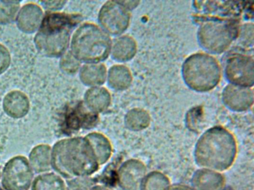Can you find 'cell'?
I'll return each instance as SVG.
<instances>
[{
  "mask_svg": "<svg viewBox=\"0 0 254 190\" xmlns=\"http://www.w3.org/2000/svg\"><path fill=\"white\" fill-rule=\"evenodd\" d=\"M53 170L64 180L90 177L99 171L93 148L85 137H68L52 146Z\"/></svg>",
  "mask_w": 254,
  "mask_h": 190,
  "instance_id": "1",
  "label": "cell"
},
{
  "mask_svg": "<svg viewBox=\"0 0 254 190\" xmlns=\"http://www.w3.org/2000/svg\"><path fill=\"white\" fill-rule=\"evenodd\" d=\"M82 20V16L78 13L45 12L34 37L37 50L47 57L60 58L69 50L72 33Z\"/></svg>",
  "mask_w": 254,
  "mask_h": 190,
  "instance_id": "2",
  "label": "cell"
},
{
  "mask_svg": "<svg viewBox=\"0 0 254 190\" xmlns=\"http://www.w3.org/2000/svg\"><path fill=\"white\" fill-rule=\"evenodd\" d=\"M234 135L226 128L215 126L205 131L194 147V161L203 169L222 173L230 169L237 157Z\"/></svg>",
  "mask_w": 254,
  "mask_h": 190,
  "instance_id": "3",
  "label": "cell"
},
{
  "mask_svg": "<svg viewBox=\"0 0 254 190\" xmlns=\"http://www.w3.org/2000/svg\"><path fill=\"white\" fill-rule=\"evenodd\" d=\"M112 41L99 25L82 22L72 33L69 50L81 63H102L111 56Z\"/></svg>",
  "mask_w": 254,
  "mask_h": 190,
  "instance_id": "4",
  "label": "cell"
},
{
  "mask_svg": "<svg viewBox=\"0 0 254 190\" xmlns=\"http://www.w3.org/2000/svg\"><path fill=\"white\" fill-rule=\"evenodd\" d=\"M184 83L191 90L205 93L218 86L222 69L218 59L205 52H197L184 60L181 68Z\"/></svg>",
  "mask_w": 254,
  "mask_h": 190,
  "instance_id": "5",
  "label": "cell"
},
{
  "mask_svg": "<svg viewBox=\"0 0 254 190\" xmlns=\"http://www.w3.org/2000/svg\"><path fill=\"white\" fill-rule=\"evenodd\" d=\"M239 26L228 21L212 19L199 26L197 39L199 46L209 54L219 55L227 51L237 37Z\"/></svg>",
  "mask_w": 254,
  "mask_h": 190,
  "instance_id": "6",
  "label": "cell"
},
{
  "mask_svg": "<svg viewBox=\"0 0 254 190\" xmlns=\"http://www.w3.org/2000/svg\"><path fill=\"white\" fill-rule=\"evenodd\" d=\"M34 178L27 157L19 154L10 158L2 168L0 185L3 190H30Z\"/></svg>",
  "mask_w": 254,
  "mask_h": 190,
  "instance_id": "7",
  "label": "cell"
},
{
  "mask_svg": "<svg viewBox=\"0 0 254 190\" xmlns=\"http://www.w3.org/2000/svg\"><path fill=\"white\" fill-rule=\"evenodd\" d=\"M99 122V114L89 109L83 100L76 101L65 108L61 118V132L66 136L72 137L81 130L93 129Z\"/></svg>",
  "mask_w": 254,
  "mask_h": 190,
  "instance_id": "8",
  "label": "cell"
},
{
  "mask_svg": "<svg viewBox=\"0 0 254 190\" xmlns=\"http://www.w3.org/2000/svg\"><path fill=\"white\" fill-rule=\"evenodd\" d=\"M131 13L122 1H108L98 14L99 26L109 36L120 37L128 29Z\"/></svg>",
  "mask_w": 254,
  "mask_h": 190,
  "instance_id": "9",
  "label": "cell"
},
{
  "mask_svg": "<svg viewBox=\"0 0 254 190\" xmlns=\"http://www.w3.org/2000/svg\"><path fill=\"white\" fill-rule=\"evenodd\" d=\"M224 74L229 84L251 88L254 85V60L253 55L235 53L226 59Z\"/></svg>",
  "mask_w": 254,
  "mask_h": 190,
  "instance_id": "10",
  "label": "cell"
},
{
  "mask_svg": "<svg viewBox=\"0 0 254 190\" xmlns=\"http://www.w3.org/2000/svg\"><path fill=\"white\" fill-rule=\"evenodd\" d=\"M222 102L226 108L234 112L249 111L254 105V89L227 84L222 91Z\"/></svg>",
  "mask_w": 254,
  "mask_h": 190,
  "instance_id": "11",
  "label": "cell"
},
{
  "mask_svg": "<svg viewBox=\"0 0 254 190\" xmlns=\"http://www.w3.org/2000/svg\"><path fill=\"white\" fill-rule=\"evenodd\" d=\"M147 174L143 162L137 159L125 161L117 171V181L123 190H138Z\"/></svg>",
  "mask_w": 254,
  "mask_h": 190,
  "instance_id": "12",
  "label": "cell"
},
{
  "mask_svg": "<svg viewBox=\"0 0 254 190\" xmlns=\"http://www.w3.org/2000/svg\"><path fill=\"white\" fill-rule=\"evenodd\" d=\"M45 11L38 2H28L21 5L15 22L19 31L26 34H36L44 19Z\"/></svg>",
  "mask_w": 254,
  "mask_h": 190,
  "instance_id": "13",
  "label": "cell"
},
{
  "mask_svg": "<svg viewBox=\"0 0 254 190\" xmlns=\"http://www.w3.org/2000/svg\"><path fill=\"white\" fill-rule=\"evenodd\" d=\"M31 102L29 96L20 90L8 92L2 99V109L8 117L15 120L23 118L29 114Z\"/></svg>",
  "mask_w": 254,
  "mask_h": 190,
  "instance_id": "14",
  "label": "cell"
},
{
  "mask_svg": "<svg viewBox=\"0 0 254 190\" xmlns=\"http://www.w3.org/2000/svg\"><path fill=\"white\" fill-rule=\"evenodd\" d=\"M191 184L194 190H223L226 179L221 172L200 168L193 175Z\"/></svg>",
  "mask_w": 254,
  "mask_h": 190,
  "instance_id": "15",
  "label": "cell"
},
{
  "mask_svg": "<svg viewBox=\"0 0 254 190\" xmlns=\"http://www.w3.org/2000/svg\"><path fill=\"white\" fill-rule=\"evenodd\" d=\"M137 52V43L129 35L120 36L112 41L111 56L114 60L123 63L131 60Z\"/></svg>",
  "mask_w": 254,
  "mask_h": 190,
  "instance_id": "16",
  "label": "cell"
},
{
  "mask_svg": "<svg viewBox=\"0 0 254 190\" xmlns=\"http://www.w3.org/2000/svg\"><path fill=\"white\" fill-rule=\"evenodd\" d=\"M83 102L89 109L99 114L110 108L112 97L109 91L103 86L89 88L84 93Z\"/></svg>",
  "mask_w": 254,
  "mask_h": 190,
  "instance_id": "17",
  "label": "cell"
},
{
  "mask_svg": "<svg viewBox=\"0 0 254 190\" xmlns=\"http://www.w3.org/2000/svg\"><path fill=\"white\" fill-rule=\"evenodd\" d=\"M27 158L34 173L37 175L53 170L52 146L49 144L41 143L34 146Z\"/></svg>",
  "mask_w": 254,
  "mask_h": 190,
  "instance_id": "18",
  "label": "cell"
},
{
  "mask_svg": "<svg viewBox=\"0 0 254 190\" xmlns=\"http://www.w3.org/2000/svg\"><path fill=\"white\" fill-rule=\"evenodd\" d=\"M108 69L103 63L83 64L78 76L80 81L89 88L102 86L107 81Z\"/></svg>",
  "mask_w": 254,
  "mask_h": 190,
  "instance_id": "19",
  "label": "cell"
},
{
  "mask_svg": "<svg viewBox=\"0 0 254 190\" xmlns=\"http://www.w3.org/2000/svg\"><path fill=\"white\" fill-rule=\"evenodd\" d=\"M106 82L111 89L123 92L131 86L133 75L128 67L123 64H117L108 70Z\"/></svg>",
  "mask_w": 254,
  "mask_h": 190,
  "instance_id": "20",
  "label": "cell"
},
{
  "mask_svg": "<svg viewBox=\"0 0 254 190\" xmlns=\"http://www.w3.org/2000/svg\"><path fill=\"white\" fill-rule=\"evenodd\" d=\"M90 142L99 166L105 164L111 159L113 146L110 140L104 134L93 132L84 136Z\"/></svg>",
  "mask_w": 254,
  "mask_h": 190,
  "instance_id": "21",
  "label": "cell"
},
{
  "mask_svg": "<svg viewBox=\"0 0 254 190\" xmlns=\"http://www.w3.org/2000/svg\"><path fill=\"white\" fill-rule=\"evenodd\" d=\"M30 190H66V181L52 171L39 174L34 178Z\"/></svg>",
  "mask_w": 254,
  "mask_h": 190,
  "instance_id": "22",
  "label": "cell"
},
{
  "mask_svg": "<svg viewBox=\"0 0 254 190\" xmlns=\"http://www.w3.org/2000/svg\"><path fill=\"white\" fill-rule=\"evenodd\" d=\"M151 120V116L146 110L134 108L126 113L124 123L129 130L140 132L150 126Z\"/></svg>",
  "mask_w": 254,
  "mask_h": 190,
  "instance_id": "23",
  "label": "cell"
},
{
  "mask_svg": "<svg viewBox=\"0 0 254 190\" xmlns=\"http://www.w3.org/2000/svg\"><path fill=\"white\" fill-rule=\"evenodd\" d=\"M171 186L169 178L159 171L147 173L141 183L139 190H167Z\"/></svg>",
  "mask_w": 254,
  "mask_h": 190,
  "instance_id": "24",
  "label": "cell"
},
{
  "mask_svg": "<svg viewBox=\"0 0 254 190\" xmlns=\"http://www.w3.org/2000/svg\"><path fill=\"white\" fill-rule=\"evenodd\" d=\"M21 1L0 0V25H6L15 22Z\"/></svg>",
  "mask_w": 254,
  "mask_h": 190,
  "instance_id": "25",
  "label": "cell"
},
{
  "mask_svg": "<svg viewBox=\"0 0 254 190\" xmlns=\"http://www.w3.org/2000/svg\"><path fill=\"white\" fill-rule=\"evenodd\" d=\"M82 63L68 50L60 57L59 68L62 72L67 75H75L79 72Z\"/></svg>",
  "mask_w": 254,
  "mask_h": 190,
  "instance_id": "26",
  "label": "cell"
},
{
  "mask_svg": "<svg viewBox=\"0 0 254 190\" xmlns=\"http://www.w3.org/2000/svg\"><path fill=\"white\" fill-rule=\"evenodd\" d=\"M65 181L66 190H90L96 184V181L91 176L78 177Z\"/></svg>",
  "mask_w": 254,
  "mask_h": 190,
  "instance_id": "27",
  "label": "cell"
},
{
  "mask_svg": "<svg viewBox=\"0 0 254 190\" xmlns=\"http://www.w3.org/2000/svg\"><path fill=\"white\" fill-rule=\"evenodd\" d=\"M247 47H253L254 44V24L245 23L239 26L236 40Z\"/></svg>",
  "mask_w": 254,
  "mask_h": 190,
  "instance_id": "28",
  "label": "cell"
},
{
  "mask_svg": "<svg viewBox=\"0 0 254 190\" xmlns=\"http://www.w3.org/2000/svg\"><path fill=\"white\" fill-rule=\"evenodd\" d=\"M11 64V52L6 46L0 43V75L8 71Z\"/></svg>",
  "mask_w": 254,
  "mask_h": 190,
  "instance_id": "29",
  "label": "cell"
},
{
  "mask_svg": "<svg viewBox=\"0 0 254 190\" xmlns=\"http://www.w3.org/2000/svg\"><path fill=\"white\" fill-rule=\"evenodd\" d=\"M67 2V1H63V0H52V1H39L38 3L45 12H60Z\"/></svg>",
  "mask_w": 254,
  "mask_h": 190,
  "instance_id": "30",
  "label": "cell"
},
{
  "mask_svg": "<svg viewBox=\"0 0 254 190\" xmlns=\"http://www.w3.org/2000/svg\"><path fill=\"white\" fill-rule=\"evenodd\" d=\"M122 2L123 3L125 6L127 7V9L131 11L133 9H134L135 7H137L138 4H139V1H122Z\"/></svg>",
  "mask_w": 254,
  "mask_h": 190,
  "instance_id": "31",
  "label": "cell"
},
{
  "mask_svg": "<svg viewBox=\"0 0 254 190\" xmlns=\"http://www.w3.org/2000/svg\"><path fill=\"white\" fill-rule=\"evenodd\" d=\"M167 190H194L191 187L185 185H171Z\"/></svg>",
  "mask_w": 254,
  "mask_h": 190,
  "instance_id": "32",
  "label": "cell"
},
{
  "mask_svg": "<svg viewBox=\"0 0 254 190\" xmlns=\"http://www.w3.org/2000/svg\"><path fill=\"white\" fill-rule=\"evenodd\" d=\"M90 190H112L111 189H110L109 187H106V186L104 185H99V184H96V185L93 186Z\"/></svg>",
  "mask_w": 254,
  "mask_h": 190,
  "instance_id": "33",
  "label": "cell"
},
{
  "mask_svg": "<svg viewBox=\"0 0 254 190\" xmlns=\"http://www.w3.org/2000/svg\"><path fill=\"white\" fill-rule=\"evenodd\" d=\"M1 175H2V167L0 166V181H1Z\"/></svg>",
  "mask_w": 254,
  "mask_h": 190,
  "instance_id": "34",
  "label": "cell"
},
{
  "mask_svg": "<svg viewBox=\"0 0 254 190\" xmlns=\"http://www.w3.org/2000/svg\"><path fill=\"white\" fill-rule=\"evenodd\" d=\"M223 190H233L231 188H230V187H225V188Z\"/></svg>",
  "mask_w": 254,
  "mask_h": 190,
  "instance_id": "35",
  "label": "cell"
},
{
  "mask_svg": "<svg viewBox=\"0 0 254 190\" xmlns=\"http://www.w3.org/2000/svg\"><path fill=\"white\" fill-rule=\"evenodd\" d=\"M0 190H2V189L1 188V187H0Z\"/></svg>",
  "mask_w": 254,
  "mask_h": 190,
  "instance_id": "36",
  "label": "cell"
}]
</instances>
